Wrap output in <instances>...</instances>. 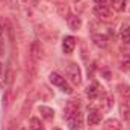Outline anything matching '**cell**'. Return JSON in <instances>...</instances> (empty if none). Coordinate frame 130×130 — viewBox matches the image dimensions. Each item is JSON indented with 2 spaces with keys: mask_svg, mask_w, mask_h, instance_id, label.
<instances>
[{
  "mask_svg": "<svg viewBox=\"0 0 130 130\" xmlns=\"http://www.w3.org/2000/svg\"><path fill=\"white\" fill-rule=\"evenodd\" d=\"M121 38H123V41H124L126 44L130 45V27H123V30H121Z\"/></svg>",
  "mask_w": 130,
  "mask_h": 130,
  "instance_id": "9a60e30c",
  "label": "cell"
},
{
  "mask_svg": "<svg viewBox=\"0 0 130 130\" xmlns=\"http://www.w3.org/2000/svg\"><path fill=\"white\" fill-rule=\"evenodd\" d=\"M110 5H112V8H113L115 11H118V12H123V11L126 9V5H127V2H126V0H110Z\"/></svg>",
  "mask_w": 130,
  "mask_h": 130,
  "instance_id": "7c38bea8",
  "label": "cell"
},
{
  "mask_svg": "<svg viewBox=\"0 0 130 130\" xmlns=\"http://www.w3.org/2000/svg\"><path fill=\"white\" fill-rule=\"evenodd\" d=\"M94 15L100 18V20H103V21H110L112 20V12L106 8V6H103V5H98L94 8Z\"/></svg>",
  "mask_w": 130,
  "mask_h": 130,
  "instance_id": "3957f363",
  "label": "cell"
},
{
  "mask_svg": "<svg viewBox=\"0 0 130 130\" xmlns=\"http://www.w3.org/2000/svg\"><path fill=\"white\" fill-rule=\"evenodd\" d=\"M36 48H38V44L35 42V44L32 45V56L35 58V59H38V58H39V52H38Z\"/></svg>",
  "mask_w": 130,
  "mask_h": 130,
  "instance_id": "ac0fdd59",
  "label": "cell"
},
{
  "mask_svg": "<svg viewBox=\"0 0 130 130\" xmlns=\"http://www.w3.org/2000/svg\"><path fill=\"white\" fill-rule=\"evenodd\" d=\"M65 74L68 77V80L73 83V85H79L80 83V68L76 64H68L65 68Z\"/></svg>",
  "mask_w": 130,
  "mask_h": 130,
  "instance_id": "6da1fadb",
  "label": "cell"
},
{
  "mask_svg": "<svg viewBox=\"0 0 130 130\" xmlns=\"http://www.w3.org/2000/svg\"><path fill=\"white\" fill-rule=\"evenodd\" d=\"M92 42L100 47V48H104V47H107V38L104 36V35H100V33H95V35H92Z\"/></svg>",
  "mask_w": 130,
  "mask_h": 130,
  "instance_id": "ba28073f",
  "label": "cell"
},
{
  "mask_svg": "<svg viewBox=\"0 0 130 130\" xmlns=\"http://www.w3.org/2000/svg\"><path fill=\"white\" fill-rule=\"evenodd\" d=\"M39 113H41V117L45 118L47 121H52V120L55 118V110L50 109V107H47V106H39Z\"/></svg>",
  "mask_w": 130,
  "mask_h": 130,
  "instance_id": "9c48e42d",
  "label": "cell"
},
{
  "mask_svg": "<svg viewBox=\"0 0 130 130\" xmlns=\"http://www.w3.org/2000/svg\"><path fill=\"white\" fill-rule=\"evenodd\" d=\"M121 115H123V118H124V120H129L130 107H129V104H127V103H123V104H121Z\"/></svg>",
  "mask_w": 130,
  "mask_h": 130,
  "instance_id": "2e32d148",
  "label": "cell"
},
{
  "mask_svg": "<svg viewBox=\"0 0 130 130\" xmlns=\"http://www.w3.org/2000/svg\"><path fill=\"white\" fill-rule=\"evenodd\" d=\"M76 112H79V101H77V100L68 101L67 106H65V118H70V117L74 115Z\"/></svg>",
  "mask_w": 130,
  "mask_h": 130,
  "instance_id": "5b68a950",
  "label": "cell"
},
{
  "mask_svg": "<svg viewBox=\"0 0 130 130\" xmlns=\"http://www.w3.org/2000/svg\"><path fill=\"white\" fill-rule=\"evenodd\" d=\"M53 130H61V129H53Z\"/></svg>",
  "mask_w": 130,
  "mask_h": 130,
  "instance_id": "7402d4cb",
  "label": "cell"
},
{
  "mask_svg": "<svg viewBox=\"0 0 130 130\" xmlns=\"http://www.w3.org/2000/svg\"><path fill=\"white\" fill-rule=\"evenodd\" d=\"M8 130H18V124H17L15 120H11V121H9V127H8Z\"/></svg>",
  "mask_w": 130,
  "mask_h": 130,
  "instance_id": "d6986e66",
  "label": "cell"
},
{
  "mask_svg": "<svg viewBox=\"0 0 130 130\" xmlns=\"http://www.w3.org/2000/svg\"><path fill=\"white\" fill-rule=\"evenodd\" d=\"M0 76H2V64H0Z\"/></svg>",
  "mask_w": 130,
  "mask_h": 130,
  "instance_id": "44dd1931",
  "label": "cell"
},
{
  "mask_svg": "<svg viewBox=\"0 0 130 130\" xmlns=\"http://www.w3.org/2000/svg\"><path fill=\"white\" fill-rule=\"evenodd\" d=\"M94 2H97L98 5H104V2H106V0H94Z\"/></svg>",
  "mask_w": 130,
  "mask_h": 130,
  "instance_id": "ffe728a7",
  "label": "cell"
},
{
  "mask_svg": "<svg viewBox=\"0 0 130 130\" xmlns=\"http://www.w3.org/2000/svg\"><path fill=\"white\" fill-rule=\"evenodd\" d=\"M103 130H121V123L118 120H107L103 124Z\"/></svg>",
  "mask_w": 130,
  "mask_h": 130,
  "instance_id": "30bf717a",
  "label": "cell"
},
{
  "mask_svg": "<svg viewBox=\"0 0 130 130\" xmlns=\"http://www.w3.org/2000/svg\"><path fill=\"white\" fill-rule=\"evenodd\" d=\"M23 2H27V0H23Z\"/></svg>",
  "mask_w": 130,
  "mask_h": 130,
  "instance_id": "603a6c76",
  "label": "cell"
},
{
  "mask_svg": "<svg viewBox=\"0 0 130 130\" xmlns=\"http://www.w3.org/2000/svg\"><path fill=\"white\" fill-rule=\"evenodd\" d=\"M101 121V112L98 110H89L88 113V124L89 126H95Z\"/></svg>",
  "mask_w": 130,
  "mask_h": 130,
  "instance_id": "52a82bcc",
  "label": "cell"
},
{
  "mask_svg": "<svg viewBox=\"0 0 130 130\" xmlns=\"http://www.w3.org/2000/svg\"><path fill=\"white\" fill-rule=\"evenodd\" d=\"M67 24H68V27H70L71 30H79L80 26H82V20H80V17H77V15H70V17L67 18Z\"/></svg>",
  "mask_w": 130,
  "mask_h": 130,
  "instance_id": "8992f818",
  "label": "cell"
},
{
  "mask_svg": "<svg viewBox=\"0 0 130 130\" xmlns=\"http://www.w3.org/2000/svg\"><path fill=\"white\" fill-rule=\"evenodd\" d=\"M118 89H120L121 94H129L130 92V88L127 86V85H118Z\"/></svg>",
  "mask_w": 130,
  "mask_h": 130,
  "instance_id": "e0dca14e",
  "label": "cell"
},
{
  "mask_svg": "<svg viewBox=\"0 0 130 130\" xmlns=\"http://www.w3.org/2000/svg\"><path fill=\"white\" fill-rule=\"evenodd\" d=\"M30 129L32 130H44V126L38 118H30Z\"/></svg>",
  "mask_w": 130,
  "mask_h": 130,
  "instance_id": "5bb4252c",
  "label": "cell"
},
{
  "mask_svg": "<svg viewBox=\"0 0 130 130\" xmlns=\"http://www.w3.org/2000/svg\"><path fill=\"white\" fill-rule=\"evenodd\" d=\"M74 47H76V38L74 36H65L64 41H62V50H64V53H67V55L73 53Z\"/></svg>",
  "mask_w": 130,
  "mask_h": 130,
  "instance_id": "277c9868",
  "label": "cell"
},
{
  "mask_svg": "<svg viewBox=\"0 0 130 130\" xmlns=\"http://www.w3.org/2000/svg\"><path fill=\"white\" fill-rule=\"evenodd\" d=\"M130 68V52H126L121 55V70L127 71Z\"/></svg>",
  "mask_w": 130,
  "mask_h": 130,
  "instance_id": "8fae6325",
  "label": "cell"
},
{
  "mask_svg": "<svg viewBox=\"0 0 130 130\" xmlns=\"http://www.w3.org/2000/svg\"><path fill=\"white\" fill-rule=\"evenodd\" d=\"M86 95L89 98H97V95H98V89H97V85H91V86H88L86 88Z\"/></svg>",
  "mask_w": 130,
  "mask_h": 130,
  "instance_id": "4fadbf2b",
  "label": "cell"
},
{
  "mask_svg": "<svg viewBox=\"0 0 130 130\" xmlns=\"http://www.w3.org/2000/svg\"><path fill=\"white\" fill-rule=\"evenodd\" d=\"M50 82H52L55 86H59L61 91H64L65 94H71V92H73L71 86L65 82V79L61 74H58V73H52V74H50Z\"/></svg>",
  "mask_w": 130,
  "mask_h": 130,
  "instance_id": "7a4b0ae2",
  "label": "cell"
}]
</instances>
